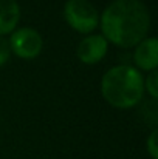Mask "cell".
I'll list each match as a JSON object with an SVG mask.
<instances>
[{
  "mask_svg": "<svg viewBox=\"0 0 158 159\" xmlns=\"http://www.w3.org/2000/svg\"><path fill=\"white\" fill-rule=\"evenodd\" d=\"M68 25L78 33H92L98 25V11L89 0H68L64 8Z\"/></svg>",
  "mask_w": 158,
  "mask_h": 159,
  "instance_id": "obj_3",
  "label": "cell"
},
{
  "mask_svg": "<svg viewBox=\"0 0 158 159\" xmlns=\"http://www.w3.org/2000/svg\"><path fill=\"white\" fill-rule=\"evenodd\" d=\"M107 47H108V42L105 40L103 34L89 36L84 40H81V43L78 45V57L81 62L87 65L96 63L105 56Z\"/></svg>",
  "mask_w": 158,
  "mask_h": 159,
  "instance_id": "obj_5",
  "label": "cell"
},
{
  "mask_svg": "<svg viewBox=\"0 0 158 159\" xmlns=\"http://www.w3.org/2000/svg\"><path fill=\"white\" fill-rule=\"evenodd\" d=\"M8 42H9L11 53H14L22 59H33L39 56L44 47L41 34L33 28H19L17 31L12 33Z\"/></svg>",
  "mask_w": 158,
  "mask_h": 159,
  "instance_id": "obj_4",
  "label": "cell"
},
{
  "mask_svg": "<svg viewBox=\"0 0 158 159\" xmlns=\"http://www.w3.org/2000/svg\"><path fill=\"white\" fill-rule=\"evenodd\" d=\"M20 19V8L16 0H0V36L11 33Z\"/></svg>",
  "mask_w": 158,
  "mask_h": 159,
  "instance_id": "obj_7",
  "label": "cell"
},
{
  "mask_svg": "<svg viewBox=\"0 0 158 159\" xmlns=\"http://www.w3.org/2000/svg\"><path fill=\"white\" fill-rule=\"evenodd\" d=\"M151 16L141 0H113L101 16V28L105 40L132 48L146 39Z\"/></svg>",
  "mask_w": 158,
  "mask_h": 159,
  "instance_id": "obj_1",
  "label": "cell"
},
{
  "mask_svg": "<svg viewBox=\"0 0 158 159\" xmlns=\"http://www.w3.org/2000/svg\"><path fill=\"white\" fill-rule=\"evenodd\" d=\"M144 85H146V90H147V93L151 94V98H152L154 101L158 99V71L157 70L151 71V74L146 77Z\"/></svg>",
  "mask_w": 158,
  "mask_h": 159,
  "instance_id": "obj_8",
  "label": "cell"
},
{
  "mask_svg": "<svg viewBox=\"0 0 158 159\" xmlns=\"http://www.w3.org/2000/svg\"><path fill=\"white\" fill-rule=\"evenodd\" d=\"M101 91L110 105L116 108H130L136 105L143 98L144 79L133 66H113L103 77Z\"/></svg>",
  "mask_w": 158,
  "mask_h": 159,
  "instance_id": "obj_2",
  "label": "cell"
},
{
  "mask_svg": "<svg viewBox=\"0 0 158 159\" xmlns=\"http://www.w3.org/2000/svg\"><path fill=\"white\" fill-rule=\"evenodd\" d=\"M157 138H158V131H157V130H154V131L151 133V136L147 138V144H146L147 152H149V155H151V158H152V159H158Z\"/></svg>",
  "mask_w": 158,
  "mask_h": 159,
  "instance_id": "obj_9",
  "label": "cell"
},
{
  "mask_svg": "<svg viewBox=\"0 0 158 159\" xmlns=\"http://www.w3.org/2000/svg\"><path fill=\"white\" fill-rule=\"evenodd\" d=\"M135 63L146 70L154 71L158 66V40L155 37H146L136 45L135 50Z\"/></svg>",
  "mask_w": 158,
  "mask_h": 159,
  "instance_id": "obj_6",
  "label": "cell"
},
{
  "mask_svg": "<svg viewBox=\"0 0 158 159\" xmlns=\"http://www.w3.org/2000/svg\"><path fill=\"white\" fill-rule=\"evenodd\" d=\"M9 54H11V48H9V42L0 36V66L5 65L9 59Z\"/></svg>",
  "mask_w": 158,
  "mask_h": 159,
  "instance_id": "obj_10",
  "label": "cell"
}]
</instances>
